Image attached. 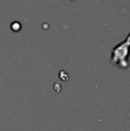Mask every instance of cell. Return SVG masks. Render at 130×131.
<instances>
[{
  "instance_id": "6da1fadb",
  "label": "cell",
  "mask_w": 130,
  "mask_h": 131,
  "mask_svg": "<svg viewBox=\"0 0 130 131\" xmlns=\"http://www.w3.org/2000/svg\"><path fill=\"white\" fill-rule=\"evenodd\" d=\"M129 50H130V35L123 44H120V46L114 48V51H113V61L121 62L120 66L123 68H127L128 67L127 58L129 55Z\"/></svg>"
}]
</instances>
